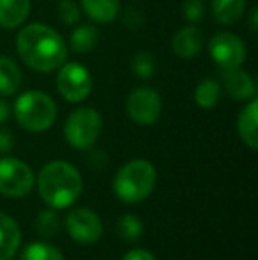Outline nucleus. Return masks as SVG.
<instances>
[{
	"instance_id": "nucleus-1",
	"label": "nucleus",
	"mask_w": 258,
	"mask_h": 260,
	"mask_svg": "<svg viewBox=\"0 0 258 260\" xmlns=\"http://www.w3.org/2000/svg\"><path fill=\"white\" fill-rule=\"evenodd\" d=\"M16 53L27 68L38 73L57 71L67 58V43L46 23H28L16 36Z\"/></svg>"
},
{
	"instance_id": "nucleus-2",
	"label": "nucleus",
	"mask_w": 258,
	"mask_h": 260,
	"mask_svg": "<svg viewBox=\"0 0 258 260\" xmlns=\"http://www.w3.org/2000/svg\"><path fill=\"white\" fill-rule=\"evenodd\" d=\"M38 189L46 206L65 209L78 200L83 189V179L75 165L64 159H53L39 172Z\"/></svg>"
},
{
	"instance_id": "nucleus-3",
	"label": "nucleus",
	"mask_w": 258,
	"mask_h": 260,
	"mask_svg": "<svg viewBox=\"0 0 258 260\" xmlns=\"http://www.w3.org/2000/svg\"><path fill=\"white\" fill-rule=\"evenodd\" d=\"M156 186V168L147 159H131L117 170L114 193L126 204H138L149 199Z\"/></svg>"
},
{
	"instance_id": "nucleus-4",
	"label": "nucleus",
	"mask_w": 258,
	"mask_h": 260,
	"mask_svg": "<svg viewBox=\"0 0 258 260\" xmlns=\"http://www.w3.org/2000/svg\"><path fill=\"white\" fill-rule=\"evenodd\" d=\"M13 115L25 131L43 133L55 124L57 103L43 90H27L16 98Z\"/></svg>"
},
{
	"instance_id": "nucleus-5",
	"label": "nucleus",
	"mask_w": 258,
	"mask_h": 260,
	"mask_svg": "<svg viewBox=\"0 0 258 260\" xmlns=\"http://www.w3.org/2000/svg\"><path fill=\"white\" fill-rule=\"evenodd\" d=\"M103 131V117L92 106L72 110L64 122V137L71 147L89 151L94 147Z\"/></svg>"
},
{
	"instance_id": "nucleus-6",
	"label": "nucleus",
	"mask_w": 258,
	"mask_h": 260,
	"mask_svg": "<svg viewBox=\"0 0 258 260\" xmlns=\"http://www.w3.org/2000/svg\"><path fill=\"white\" fill-rule=\"evenodd\" d=\"M57 90L67 103H82L92 92V75L80 62H64L57 69Z\"/></svg>"
},
{
	"instance_id": "nucleus-7",
	"label": "nucleus",
	"mask_w": 258,
	"mask_h": 260,
	"mask_svg": "<svg viewBox=\"0 0 258 260\" xmlns=\"http://www.w3.org/2000/svg\"><path fill=\"white\" fill-rule=\"evenodd\" d=\"M34 172L18 157H0V193L9 199H23L34 188Z\"/></svg>"
},
{
	"instance_id": "nucleus-8",
	"label": "nucleus",
	"mask_w": 258,
	"mask_h": 260,
	"mask_svg": "<svg viewBox=\"0 0 258 260\" xmlns=\"http://www.w3.org/2000/svg\"><path fill=\"white\" fill-rule=\"evenodd\" d=\"M126 113L138 126H152L163 113V98L152 87H136L126 100Z\"/></svg>"
},
{
	"instance_id": "nucleus-9",
	"label": "nucleus",
	"mask_w": 258,
	"mask_h": 260,
	"mask_svg": "<svg viewBox=\"0 0 258 260\" xmlns=\"http://www.w3.org/2000/svg\"><path fill=\"white\" fill-rule=\"evenodd\" d=\"M209 55L212 62L221 69H235L242 68L246 60V45L237 34L232 32H217L210 38L209 45Z\"/></svg>"
},
{
	"instance_id": "nucleus-10",
	"label": "nucleus",
	"mask_w": 258,
	"mask_h": 260,
	"mask_svg": "<svg viewBox=\"0 0 258 260\" xmlns=\"http://www.w3.org/2000/svg\"><path fill=\"white\" fill-rule=\"evenodd\" d=\"M65 229L71 239L80 244H94L103 237V221L87 207L72 209L65 218Z\"/></svg>"
},
{
	"instance_id": "nucleus-11",
	"label": "nucleus",
	"mask_w": 258,
	"mask_h": 260,
	"mask_svg": "<svg viewBox=\"0 0 258 260\" xmlns=\"http://www.w3.org/2000/svg\"><path fill=\"white\" fill-rule=\"evenodd\" d=\"M221 90L234 101H249L256 98V83L253 76L242 68L221 71Z\"/></svg>"
},
{
	"instance_id": "nucleus-12",
	"label": "nucleus",
	"mask_w": 258,
	"mask_h": 260,
	"mask_svg": "<svg viewBox=\"0 0 258 260\" xmlns=\"http://www.w3.org/2000/svg\"><path fill=\"white\" fill-rule=\"evenodd\" d=\"M203 46L205 39L196 25H184L172 38V52L182 60H193L202 53Z\"/></svg>"
},
{
	"instance_id": "nucleus-13",
	"label": "nucleus",
	"mask_w": 258,
	"mask_h": 260,
	"mask_svg": "<svg viewBox=\"0 0 258 260\" xmlns=\"http://www.w3.org/2000/svg\"><path fill=\"white\" fill-rule=\"evenodd\" d=\"M237 133L244 145H248L251 151L258 149V100L248 101L244 108L239 112L237 117Z\"/></svg>"
},
{
	"instance_id": "nucleus-14",
	"label": "nucleus",
	"mask_w": 258,
	"mask_h": 260,
	"mask_svg": "<svg viewBox=\"0 0 258 260\" xmlns=\"http://www.w3.org/2000/svg\"><path fill=\"white\" fill-rule=\"evenodd\" d=\"M21 243V230L9 214L0 211V260H11Z\"/></svg>"
},
{
	"instance_id": "nucleus-15",
	"label": "nucleus",
	"mask_w": 258,
	"mask_h": 260,
	"mask_svg": "<svg viewBox=\"0 0 258 260\" xmlns=\"http://www.w3.org/2000/svg\"><path fill=\"white\" fill-rule=\"evenodd\" d=\"M30 14V0H0V27L14 30L27 21Z\"/></svg>"
},
{
	"instance_id": "nucleus-16",
	"label": "nucleus",
	"mask_w": 258,
	"mask_h": 260,
	"mask_svg": "<svg viewBox=\"0 0 258 260\" xmlns=\"http://www.w3.org/2000/svg\"><path fill=\"white\" fill-rule=\"evenodd\" d=\"M80 9L96 23H112L121 13V0H82Z\"/></svg>"
},
{
	"instance_id": "nucleus-17",
	"label": "nucleus",
	"mask_w": 258,
	"mask_h": 260,
	"mask_svg": "<svg viewBox=\"0 0 258 260\" xmlns=\"http://www.w3.org/2000/svg\"><path fill=\"white\" fill-rule=\"evenodd\" d=\"M23 75L16 62L7 55H0V96L9 98L20 90Z\"/></svg>"
},
{
	"instance_id": "nucleus-18",
	"label": "nucleus",
	"mask_w": 258,
	"mask_h": 260,
	"mask_svg": "<svg viewBox=\"0 0 258 260\" xmlns=\"http://www.w3.org/2000/svg\"><path fill=\"white\" fill-rule=\"evenodd\" d=\"M246 4L248 0H212V11L214 21L219 25H234L244 16Z\"/></svg>"
},
{
	"instance_id": "nucleus-19",
	"label": "nucleus",
	"mask_w": 258,
	"mask_h": 260,
	"mask_svg": "<svg viewBox=\"0 0 258 260\" xmlns=\"http://www.w3.org/2000/svg\"><path fill=\"white\" fill-rule=\"evenodd\" d=\"M97 43H99V30H97V27L85 23V25H78L71 32L67 45L71 48V52L83 55L92 52L97 46Z\"/></svg>"
},
{
	"instance_id": "nucleus-20",
	"label": "nucleus",
	"mask_w": 258,
	"mask_h": 260,
	"mask_svg": "<svg viewBox=\"0 0 258 260\" xmlns=\"http://www.w3.org/2000/svg\"><path fill=\"white\" fill-rule=\"evenodd\" d=\"M219 98H221V85L217 80L203 78L202 82L196 83L193 92V100L196 106H200L203 110H210L219 103Z\"/></svg>"
},
{
	"instance_id": "nucleus-21",
	"label": "nucleus",
	"mask_w": 258,
	"mask_h": 260,
	"mask_svg": "<svg viewBox=\"0 0 258 260\" xmlns=\"http://www.w3.org/2000/svg\"><path fill=\"white\" fill-rule=\"evenodd\" d=\"M21 260H64V255L53 244L35 241L25 246V250L21 251Z\"/></svg>"
},
{
	"instance_id": "nucleus-22",
	"label": "nucleus",
	"mask_w": 258,
	"mask_h": 260,
	"mask_svg": "<svg viewBox=\"0 0 258 260\" xmlns=\"http://www.w3.org/2000/svg\"><path fill=\"white\" fill-rule=\"evenodd\" d=\"M129 66H131V71L140 80H151L156 73L154 55L151 52H145V50H140V52L134 53L129 60Z\"/></svg>"
},
{
	"instance_id": "nucleus-23",
	"label": "nucleus",
	"mask_w": 258,
	"mask_h": 260,
	"mask_svg": "<svg viewBox=\"0 0 258 260\" xmlns=\"http://www.w3.org/2000/svg\"><path fill=\"white\" fill-rule=\"evenodd\" d=\"M117 232L128 243L138 241L143 234V223L136 214H124L117 221Z\"/></svg>"
},
{
	"instance_id": "nucleus-24",
	"label": "nucleus",
	"mask_w": 258,
	"mask_h": 260,
	"mask_svg": "<svg viewBox=\"0 0 258 260\" xmlns=\"http://www.w3.org/2000/svg\"><path fill=\"white\" fill-rule=\"evenodd\" d=\"M60 229V218L55 212V209H45L35 218V230L43 237H53Z\"/></svg>"
},
{
	"instance_id": "nucleus-25",
	"label": "nucleus",
	"mask_w": 258,
	"mask_h": 260,
	"mask_svg": "<svg viewBox=\"0 0 258 260\" xmlns=\"http://www.w3.org/2000/svg\"><path fill=\"white\" fill-rule=\"evenodd\" d=\"M57 14H59V20L65 25H75L82 18V9L75 0H59V6H57Z\"/></svg>"
},
{
	"instance_id": "nucleus-26",
	"label": "nucleus",
	"mask_w": 258,
	"mask_h": 260,
	"mask_svg": "<svg viewBox=\"0 0 258 260\" xmlns=\"http://www.w3.org/2000/svg\"><path fill=\"white\" fill-rule=\"evenodd\" d=\"M205 2L203 0H184L182 4V18L191 25L203 21L205 18Z\"/></svg>"
},
{
	"instance_id": "nucleus-27",
	"label": "nucleus",
	"mask_w": 258,
	"mask_h": 260,
	"mask_svg": "<svg viewBox=\"0 0 258 260\" xmlns=\"http://www.w3.org/2000/svg\"><path fill=\"white\" fill-rule=\"evenodd\" d=\"M122 23H124L126 27L136 30V28H140L141 23H143V14L136 9H128L124 13V16H122Z\"/></svg>"
},
{
	"instance_id": "nucleus-28",
	"label": "nucleus",
	"mask_w": 258,
	"mask_h": 260,
	"mask_svg": "<svg viewBox=\"0 0 258 260\" xmlns=\"http://www.w3.org/2000/svg\"><path fill=\"white\" fill-rule=\"evenodd\" d=\"M14 147V137L7 127H0V154L11 152Z\"/></svg>"
},
{
	"instance_id": "nucleus-29",
	"label": "nucleus",
	"mask_w": 258,
	"mask_h": 260,
	"mask_svg": "<svg viewBox=\"0 0 258 260\" xmlns=\"http://www.w3.org/2000/svg\"><path fill=\"white\" fill-rule=\"evenodd\" d=\"M122 260H156L154 255L149 250H143V248H136V250H131L122 257Z\"/></svg>"
},
{
	"instance_id": "nucleus-30",
	"label": "nucleus",
	"mask_w": 258,
	"mask_h": 260,
	"mask_svg": "<svg viewBox=\"0 0 258 260\" xmlns=\"http://www.w3.org/2000/svg\"><path fill=\"white\" fill-rule=\"evenodd\" d=\"M11 115H13V106H11L2 96H0V124L6 122Z\"/></svg>"
},
{
	"instance_id": "nucleus-31",
	"label": "nucleus",
	"mask_w": 258,
	"mask_h": 260,
	"mask_svg": "<svg viewBox=\"0 0 258 260\" xmlns=\"http://www.w3.org/2000/svg\"><path fill=\"white\" fill-rule=\"evenodd\" d=\"M251 21H249V27H251V30L253 32H256V28H258V9L255 7V9L251 11Z\"/></svg>"
},
{
	"instance_id": "nucleus-32",
	"label": "nucleus",
	"mask_w": 258,
	"mask_h": 260,
	"mask_svg": "<svg viewBox=\"0 0 258 260\" xmlns=\"http://www.w3.org/2000/svg\"><path fill=\"white\" fill-rule=\"evenodd\" d=\"M133 2H140V0H133Z\"/></svg>"
}]
</instances>
